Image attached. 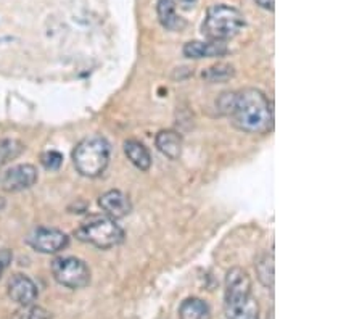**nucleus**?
<instances>
[{
	"label": "nucleus",
	"instance_id": "nucleus-1",
	"mask_svg": "<svg viewBox=\"0 0 362 319\" xmlns=\"http://www.w3.org/2000/svg\"><path fill=\"white\" fill-rule=\"evenodd\" d=\"M229 116L238 129L250 134H266L272 131V103L261 91L248 87L233 94Z\"/></svg>",
	"mask_w": 362,
	"mask_h": 319
},
{
	"label": "nucleus",
	"instance_id": "nucleus-2",
	"mask_svg": "<svg viewBox=\"0 0 362 319\" xmlns=\"http://www.w3.org/2000/svg\"><path fill=\"white\" fill-rule=\"evenodd\" d=\"M224 311L227 319H258V301L251 295V279L242 268H232L226 276Z\"/></svg>",
	"mask_w": 362,
	"mask_h": 319
},
{
	"label": "nucleus",
	"instance_id": "nucleus-3",
	"mask_svg": "<svg viewBox=\"0 0 362 319\" xmlns=\"http://www.w3.org/2000/svg\"><path fill=\"white\" fill-rule=\"evenodd\" d=\"M245 28V16L238 8L226 4L213 5L203 21V34L209 40L226 42L240 34Z\"/></svg>",
	"mask_w": 362,
	"mask_h": 319
},
{
	"label": "nucleus",
	"instance_id": "nucleus-4",
	"mask_svg": "<svg viewBox=\"0 0 362 319\" xmlns=\"http://www.w3.org/2000/svg\"><path fill=\"white\" fill-rule=\"evenodd\" d=\"M110 144L102 136H90L78 144L73 152V163L79 174L97 178L107 170L110 163Z\"/></svg>",
	"mask_w": 362,
	"mask_h": 319
},
{
	"label": "nucleus",
	"instance_id": "nucleus-5",
	"mask_svg": "<svg viewBox=\"0 0 362 319\" xmlns=\"http://www.w3.org/2000/svg\"><path fill=\"white\" fill-rule=\"evenodd\" d=\"M74 234L81 242L90 243L102 250L119 245L124 239V231L115 223L113 218L107 216H92L81 224Z\"/></svg>",
	"mask_w": 362,
	"mask_h": 319
},
{
	"label": "nucleus",
	"instance_id": "nucleus-6",
	"mask_svg": "<svg viewBox=\"0 0 362 319\" xmlns=\"http://www.w3.org/2000/svg\"><path fill=\"white\" fill-rule=\"evenodd\" d=\"M52 274L55 281L68 289H84L90 282V269L83 260L60 257L52 261Z\"/></svg>",
	"mask_w": 362,
	"mask_h": 319
},
{
	"label": "nucleus",
	"instance_id": "nucleus-7",
	"mask_svg": "<svg viewBox=\"0 0 362 319\" xmlns=\"http://www.w3.org/2000/svg\"><path fill=\"white\" fill-rule=\"evenodd\" d=\"M28 243L36 252L50 255L65 250L69 243V237L63 231L54 228H39L29 234Z\"/></svg>",
	"mask_w": 362,
	"mask_h": 319
},
{
	"label": "nucleus",
	"instance_id": "nucleus-8",
	"mask_svg": "<svg viewBox=\"0 0 362 319\" xmlns=\"http://www.w3.org/2000/svg\"><path fill=\"white\" fill-rule=\"evenodd\" d=\"M39 174L36 166L33 165H18L10 168L0 176V187L7 192H21L33 187L37 182Z\"/></svg>",
	"mask_w": 362,
	"mask_h": 319
},
{
	"label": "nucleus",
	"instance_id": "nucleus-9",
	"mask_svg": "<svg viewBox=\"0 0 362 319\" xmlns=\"http://www.w3.org/2000/svg\"><path fill=\"white\" fill-rule=\"evenodd\" d=\"M8 297L21 306H31L39 297V290L28 276L15 274L8 282Z\"/></svg>",
	"mask_w": 362,
	"mask_h": 319
},
{
	"label": "nucleus",
	"instance_id": "nucleus-10",
	"mask_svg": "<svg viewBox=\"0 0 362 319\" xmlns=\"http://www.w3.org/2000/svg\"><path fill=\"white\" fill-rule=\"evenodd\" d=\"M98 205H100L102 210L113 219L124 218L132 210L129 197L122 194L121 190H108L107 194H103L100 197Z\"/></svg>",
	"mask_w": 362,
	"mask_h": 319
},
{
	"label": "nucleus",
	"instance_id": "nucleus-11",
	"mask_svg": "<svg viewBox=\"0 0 362 319\" xmlns=\"http://www.w3.org/2000/svg\"><path fill=\"white\" fill-rule=\"evenodd\" d=\"M227 54V45L224 42H216V40H209V42H200V40H194V42H187L184 47V55L187 58H214L223 57Z\"/></svg>",
	"mask_w": 362,
	"mask_h": 319
},
{
	"label": "nucleus",
	"instance_id": "nucleus-12",
	"mask_svg": "<svg viewBox=\"0 0 362 319\" xmlns=\"http://www.w3.org/2000/svg\"><path fill=\"white\" fill-rule=\"evenodd\" d=\"M156 149L169 160H177L182 155V137L176 131H160L155 139Z\"/></svg>",
	"mask_w": 362,
	"mask_h": 319
},
{
	"label": "nucleus",
	"instance_id": "nucleus-13",
	"mask_svg": "<svg viewBox=\"0 0 362 319\" xmlns=\"http://www.w3.org/2000/svg\"><path fill=\"white\" fill-rule=\"evenodd\" d=\"M156 11H158L161 25L169 31H180V29L185 28V21L180 18L176 11V0H158Z\"/></svg>",
	"mask_w": 362,
	"mask_h": 319
},
{
	"label": "nucleus",
	"instance_id": "nucleus-14",
	"mask_svg": "<svg viewBox=\"0 0 362 319\" xmlns=\"http://www.w3.org/2000/svg\"><path fill=\"white\" fill-rule=\"evenodd\" d=\"M124 153L129 158L131 163L139 168L140 171H148L151 166V155L148 149L144 144L137 141H126L124 142Z\"/></svg>",
	"mask_w": 362,
	"mask_h": 319
},
{
	"label": "nucleus",
	"instance_id": "nucleus-15",
	"mask_svg": "<svg viewBox=\"0 0 362 319\" xmlns=\"http://www.w3.org/2000/svg\"><path fill=\"white\" fill-rule=\"evenodd\" d=\"M179 319H209V306L202 298H185L179 306Z\"/></svg>",
	"mask_w": 362,
	"mask_h": 319
},
{
	"label": "nucleus",
	"instance_id": "nucleus-16",
	"mask_svg": "<svg viewBox=\"0 0 362 319\" xmlns=\"http://www.w3.org/2000/svg\"><path fill=\"white\" fill-rule=\"evenodd\" d=\"M256 274L262 286L267 289H274V257L269 253L262 255L256 263Z\"/></svg>",
	"mask_w": 362,
	"mask_h": 319
},
{
	"label": "nucleus",
	"instance_id": "nucleus-17",
	"mask_svg": "<svg viewBox=\"0 0 362 319\" xmlns=\"http://www.w3.org/2000/svg\"><path fill=\"white\" fill-rule=\"evenodd\" d=\"M25 145L15 139H0V166L7 165L8 161L15 160L16 156H20Z\"/></svg>",
	"mask_w": 362,
	"mask_h": 319
},
{
	"label": "nucleus",
	"instance_id": "nucleus-18",
	"mask_svg": "<svg viewBox=\"0 0 362 319\" xmlns=\"http://www.w3.org/2000/svg\"><path fill=\"white\" fill-rule=\"evenodd\" d=\"M203 76L208 81H213V83H216V81H224V79L232 78L233 69L229 65H216L213 68H209L208 73L203 74Z\"/></svg>",
	"mask_w": 362,
	"mask_h": 319
},
{
	"label": "nucleus",
	"instance_id": "nucleus-19",
	"mask_svg": "<svg viewBox=\"0 0 362 319\" xmlns=\"http://www.w3.org/2000/svg\"><path fill=\"white\" fill-rule=\"evenodd\" d=\"M62 161H63L62 153L55 152V150H50V152L42 155V165L50 171H57L58 168L62 166Z\"/></svg>",
	"mask_w": 362,
	"mask_h": 319
},
{
	"label": "nucleus",
	"instance_id": "nucleus-20",
	"mask_svg": "<svg viewBox=\"0 0 362 319\" xmlns=\"http://www.w3.org/2000/svg\"><path fill=\"white\" fill-rule=\"evenodd\" d=\"M29 319H49V313L42 308H33L29 311Z\"/></svg>",
	"mask_w": 362,
	"mask_h": 319
},
{
	"label": "nucleus",
	"instance_id": "nucleus-21",
	"mask_svg": "<svg viewBox=\"0 0 362 319\" xmlns=\"http://www.w3.org/2000/svg\"><path fill=\"white\" fill-rule=\"evenodd\" d=\"M255 2L258 4L261 8L269 10V11H274V5H276V0H255Z\"/></svg>",
	"mask_w": 362,
	"mask_h": 319
},
{
	"label": "nucleus",
	"instance_id": "nucleus-22",
	"mask_svg": "<svg viewBox=\"0 0 362 319\" xmlns=\"http://www.w3.org/2000/svg\"><path fill=\"white\" fill-rule=\"evenodd\" d=\"M2 272H4V265H2V261H0V277H2Z\"/></svg>",
	"mask_w": 362,
	"mask_h": 319
}]
</instances>
